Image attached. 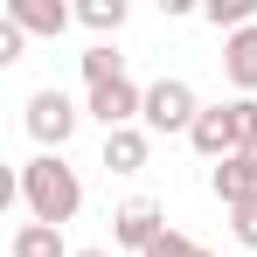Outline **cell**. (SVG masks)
Masks as SVG:
<instances>
[{"label":"cell","mask_w":257,"mask_h":257,"mask_svg":"<svg viewBox=\"0 0 257 257\" xmlns=\"http://www.w3.org/2000/svg\"><path fill=\"white\" fill-rule=\"evenodd\" d=\"M21 202H28L35 222L63 229V222H77V209H84V181H77V167H63V153H35L21 167Z\"/></svg>","instance_id":"obj_1"},{"label":"cell","mask_w":257,"mask_h":257,"mask_svg":"<svg viewBox=\"0 0 257 257\" xmlns=\"http://www.w3.org/2000/svg\"><path fill=\"white\" fill-rule=\"evenodd\" d=\"M77 118H84V104H77L70 90H35V97H28V139H35L42 153H63L70 132H77Z\"/></svg>","instance_id":"obj_2"},{"label":"cell","mask_w":257,"mask_h":257,"mask_svg":"<svg viewBox=\"0 0 257 257\" xmlns=\"http://www.w3.org/2000/svg\"><path fill=\"white\" fill-rule=\"evenodd\" d=\"M195 118H202V97L181 84V77L146 84V118H139L146 132H195Z\"/></svg>","instance_id":"obj_3"},{"label":"cell","mask_w":257,"mask_h":257,"mask_svg":"<svg viewBox=\"0 0 257 257\" xmlns=\"http://www.w3.org/2000/svg\"><path fill=\"white\" fill-rule=\"evenodd\" d=\"M160 236H167V209H160L153 195H132V202L111 209V243H118V250H139V257H146Z\"/></svg>","instance_id":"obj_4"},{"label":"cell","mask_w":257,"mask_h":257,"mask_svg":"<svg viewBox=\"0 0 257 257\" xmlns=\"http://www.w3.org/2000/svg\"><path fill=\"white\" fill-rule=\"evenodd\" d=\"M84 111H90L104 132H125V125H139V118H146V90L132 84V77H118V84H97V90L84 97Z\"/></svg>","instance_id":"obj_5"},{"label":"cell","mask_w":257,"mask_h":257,"mask_svg":"<svg viewBox=\"0 0 257 257\" xmlns=\"http://www.w3.org/2000/svg\"><path fill=\"white\" fill-rule=\"evenodd\" d=\"M209 188H215V202H222V209L250 202V195H257V146L229 153V160H215V167H209Z\"/></svg>","instance_id":"obj_6"},{"label":"cell","mask_w":257,"mask_h":257,"mask_svg":"<svg viewBox=\"0 0 257 257\" xmlns=\"http://www.w3.org/2000/svg\"><path fill=\"white\" fill-rule=\"evenodd\" d=\"M188 146H195L202 160H229V153H236V118H229V104H202Z\"/></svg>","instance_id":"obj_7"},{"label":"cell","mask_w":257,"mask_h":257,"mask_svg":"<svg viewBox=\"0 0 257 257\" xmlns=\"http://www.w3.org/2000/svg\"><path fill=\"white\" fill-rule=\"evenodd\" d=\"M7 21L21 28V35H63L70 21H77V7H63V0H7Z\"/></svg>","instance_id":"obj_8"},{"label":"cell","mask_w":257,"mask_h":257,"mask_svg":"<svg viewBox=\"0 0 257 257\" xmlns=\"http://www.w3.org/2000/svg\"><path fill=\"white\" fill-rule=\"evenodd\" d=\"M222 77L236 84V97H257V21L222 42Z\"/></svg>","instance_id":"obj_9"},{"label":"cell","mask_w":257,"mask_h":257,"mask_svg":"<svg viewBox=\"0 0 257 257\" xmlns=\"http://www.w3.org/2000/svg\"><path fill=\"white\" fill-rule=\"evenodd\" d=\"M146 160H153V132H146V125L104 132V167H111V174H139Z\"/></svg>","instance_id":"obj_10"},{"label":"cell","mask_w":257,"mask_h":257,"mask_svg":"<svg viewBox=\"0 0 257 257\" xmlns=\"http://www.w3.org/2000/svg\"><path fill=\"white\" fill-rule=\"evenodd\" d=\"M7 257H77V250L63 243V229H49V222H21L14 243H7Z\"/></svg>","instance_id":"obj_11"},{"label":"cell","mask_w":257,"mask_h":257,"mask_svg":"<svg viewBox=\"0 0 257 257\" xmlns=\"http://www.w3.org/2000/svg\"><path fill=\"white\" fill-rule=\"evenodd\" d=\"M77 63H84V84H90V90H97V84H118V77H125V56H118L111 42H90Z\"/></svg>","instance_id":"obj_12"},{"label":"cell","mask_w":257,"mask_h":257,"mask_svg":"<svg viewBox=\"0 0 257 257\" xmlns=\"http://www.w3.org/2000/svg\"><path fill=\"white\" fill-rule=\"evenodd\" d=\"M125 0H84V7H77V21H84L90 35H118V28H125Z\"/></svg>","instance_id":"obj_13"},{"label":"cell","mask_w":257,"mask_h":257,"mask_svg":"<svg viewBox=\"0 0 257 257\" xmlns=\"http://www.w3.org/2000/svg\"><path fill=\"white\" fill-rule=\"evenodd\" d=\"M202 21L236 35V28H250V21H257V0H202Z\"/></svg>","instance_id":"obj_14"},{"label":"cell","mask_w":257,"mask_h":257,"mask_svg":"<svg viewBox=\"0 0 257 257\" xmlns=\"http://www.w3.org/2000/svg\"><path fill=\"white\" fill-rule=\"evenodd\" d=\"M229 118H236V153L257 146V97H229Z\"/></svg>","instance_id":"obj_15"},{"label":"cell","mask_w":257,"mask_h":257,"mask_svg":"<svg viewBox=\"0 0 257 257\" xmlns=\"http://www.w3.org/2000/svg\"><path fill=\"white\" fill-rule=\"evenodd\" d=\"M229 236H236L243 250H257V195H250V202H236V209H229Z\"/></svg>","instance_id":"obj_16"},{"label":"cell","mask_w":257,"mask_h":257,"mask_svg":"<svg viewBox=\"0 0 257 257\" xmlns=\"http://www.w3.org/2000/svg\"><path fill=\"white\" fill-rule=\"evenodd\" d=\"M146 257H202V243H195V236H181V229H167V236H160Z\"/></svg>","instance_id":"obj_17"},{"label":"cell","mask_w":257,"mask_h":257,"mask_svg":"<svg viewBox=\"0 0 257 257\" xmlns=\"http://www.w3.org/2000/svg\"><path fill=\"white\" fill-rule=\"evenodd\" d=\"M21 49H28V35L14 21H0V63H21Z\"/></svg>","instance_id":"obj_18"},{"label":"cell","mask_w":257,"mask_h":257,"mask_svg":"<svg viewBox=\"0 0 257 257\" xmlns=\"http://www.w3.org/2000/svg\"><path fill=\"white\" fill-rule=\"evenodd\" d=\"M77 257H111V250H77Z\"/></svg>","instance_id":"obj_19"},{"label":"cell","mask_w":257,"mask_h":257,"mask_svg":"<svg viewBox=\"0 0 257 257\" xmlns=\"http://www.w3.org/2000/svg\"><path fill=\"white\" fill-rule=\"evenodd\" d=\"M202 257H209V250H202Z\"/></svg>","instance_id":"obj_20"}]
</instances>
